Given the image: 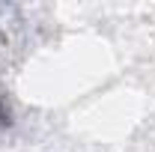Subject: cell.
Masks as SVG:
<instances>
[{"label":"cell","instance_id":"6da1fadb","mask_svg":"<svg viewBox=\"0 0 155 152\" xmlns=\"http://www.w3.org/2000/svg\"><path fill=\"white\" fill-rule=\"evenodd\" d=\"M0 116H3V114H0Z\"/></svg>","mask_w":155,"mask_h":152}]
</instances>
